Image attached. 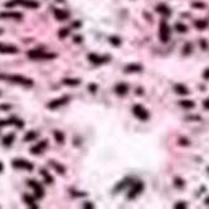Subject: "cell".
Here are the masks:
<instances>
[{
  "mask_svg": "<svg viewBox=\"0 0 209 209\" xmlns=\"http://www.w3.org/2000/svg\"><path fill=\"white\" fill-rule=\"evenodd\" d=\"M0 80L10 82V83H15V85L25 86V87H30L34 83L33 80L24 77V76H20V74H0Z\"/></svg>",
  "mask_w": 209,
  "mask_h": 209,
  "instance_id": "cell-1",
  "label": "cell"
},
{
  "mask_svg": "<svg viewBox=\"0 0 209 209\" xmlns=\"http://www.w3.org/2000/svg\"><path fill=\"white\" fill-rule=\"evenodd\" d=\"M28 57L30 59H34V61H40V59H53L57 57V54L54 53H48V52H44V51H39V49H34V51H29L28 52Z\"/></svg>",
  "mask_w": 209,
  "mask_h": 209,
  "instance_id": "cell-2",
  "label": "cell"
},
{
  "mask_svg": "<svg viewBox=\"0 0 209 209\" xmlns=\"http://www.w3.org/2000/svg\"><path fill=\"white\" fill-rule=\"evenodd\" d=\"M132 114H134V116L140 121H148L150 118L149 111L146 110L142 104H135V106L132 107Z\"/></svg>",
  "mask_w": 209,
  "mask_h": 209,
  "instance_id": "cell-3",
  "label": "cell"
},
{
  "mask_svg": "<svg viewBox=\"0 0 209 209\" xmlns=\"http://www.w3.org/2000/svg\"><path fill=\"white\" fill-rule=\"evenodd\" d=\"M15 5H22L25 6V8H29V9H37L39 4L34 0H10V2L5 3V6L9 8V6H15Z\"/></svg>",
  "mask_w": 209,
  "mask_h": 209,
  "instance_id": "cell-4",
  "label": "cell"
},
{
  "mask_svg": "<svg viewBox=\"0 0 209 209\" xmlns=\"http://www.w3.org/2000/svg\"><path fill=\"white\" fill-rule=\"evenodd\" d=\"M159 38L161 40V43H168L170 39V27L165 20H161L160 23V29H159Z\"/></svg>",
  "mask_w": 209,
  "mask_h": 209,
  "instance_id": "cell-5",
  "label": "cell"
},
{
  "mask_svg": "<svg viewBox=\"0 0 209 209\" xmlns=\"http://www.w3.org/2000/svg\"><path fill=\"white\" fill-rule=\"evenodd\" d=\"M11 165H13V168H15V169H22V170H28V171H32L34 169V165L28 161V160H24V159L13 160Z\"/></svg>",
  "mask_w": 209,
  "mask_h": 209,
  "instance_id": "cell-6",
  "label": "cell"
},
{
  "mask_svg": "<svg viewBox=\"0 0 209 209\" xmlns=\"http://www.w3.org/2000/svg\"><path fill=\"white\" fill-rule=\"evenodd\" d=\"M87 58L93 64H104L107 62H110V59H111L110 55H98L96 53H89L87 55Z\"/></svg>",
  "mask_w": 209,
  "mask_h": 209,
  "instance_id": "cell-7",
  "label": "cell"
},
{
  "mask_svg": "<svg viewBox=\"0 0 209 209\" xmlns=\"http://www.w3.org/2000/svg\"><path fill=\"white\" fill-rule=\"evenodd\" d=\"M28 185L34 190V195H36V198L40 199V198L44 197V189H43V186H42L40 183L36 182V180H28Z\"/></svg>",
  "mask_w": 209,
  "mask_h": 209,
  "instance_id": "cell-8",
  "label": "cell"
},
{
  "mask_svg": "<svg viewBox=\"0 0 209 209\" xmlns=\"http://www.w3.org/2000/svg\"><path fill=\"white\" fill-rule=\"evenodd\" d=\"M69 100H71V97H69V96H67V95L66 96H62V97H59V98H57V100L51 101L49 103L47 104V107L51 108V110H55V108H58L61 106H64L66 103L69 102Z\"/></svg>",
  "mask_w": 209,
  "mask_h": 209,
  "instance_id": "cell-9",
  "label": "cell"
},
{
  "mask_svg": "<svg viewBox=\"0 0 209 209\" xmlns=\"http://www.w3.org/2000/svg\"><path fill=\"white\" fill-rule=\"evenodd\" d=\"M144 188H145V185H144V183L142 182H136V183H132V186H131V189H130V193H129V199H134V198H136L139 194L140 193H142V190H144Z\"/></svg>",
  "mask_w": 209,
  "mask_h": 209,
  "instance_id": "cell-10",
  "label": "cell"
},
{
  "mask_svg": "<svg viewBox=\"0 0 209 209\" xmlns=\"http://www.w3.org/2000/svg\"><path fill=\"white\" fill-rule=\"evenodd\" d=\"M0 53H3V54H18L19 49H18V47L13 45V44L0 43Z\"/></svg>",
  "mask_w": 209,
  "mask_h": 209,
  "instance_id": "cell-11",
  "label": "cell"
},
{
  "mask_svg": "<svg viewBox=\"0 0 209 209\" xmlns=\"http://www.w3.org/2000/svg\"><path fill=\"white\" fill-rule=\"evenodd\" d=\"M0 18L3 19H14V20H22L23 15L18 11H3L0 13Z\"/></svg>",
  "mask_w": 209,
  "mask_h": 209,
  "instance_id": "cell-12",
  "label": "cell"
},
{
  "mask_svg": "<svg viewBox=\"0 0 209 209\" xmlns=\"http://www.w3.org/2000/svg\"><path fill=\"white\" fill-rule=\"evenodd\" d=\"M115 92L118 96H125L129 92V85H127V83H125V82L117 83V85L115 86Z\"/></svg>",
  "mask_w": 209,
  "mask_h": 209,
  "instance_id": "cell-13",
  "label": "cell"
},
{
  "mask_svg": "<svg viewBox=\"0 0 209 209\" xmlns=\"http://www.w3.org/2000/svg\"><path fill=\"white\" fill-rule=\"evenodd\" d=\"M142 66L139 64V63H130L125 67V72L126 73H139V72H142Z\"/></svg>",
  "mask_w": 209,
  "mask_h": 209,
  "instance_id": "cell-14",
  "label": "cell"
},
{
  "mask_svg": "<svg viewBox=\"0 0 209 209\" xmlns=\"http://www.w3.org/2000/svg\"><path fill=\"white\" fill-rule=\"evenodd\" d=\"M47 145H48V141L47 140L40 141L36 146H33V148L30 149V152H32V154H34V155H38V154H40V152H43V150L47 148Z\"/></svg>",
  "mask_w": 209,
  "mask_h": 209,
  "instance_id": "cell-15",
  "label": "cell"
},
{
  "mask_svg": "<svg viewBox=\"0 0 209 209\" xmlns=\"http://www.w3.org/2000/svg\"><path fill=\"white\" fill-rule=\"evenodd\" d=\"M54 14V18L59 20V22H64V20H67L69 18V13L66 11V10H61V9H54L53 11Z\"/></svg>",
  "mask_w": 209,
  "mask_h": 209,
  "instance_id": "cell-16",
  "label": "cell"
},
{
  "mask_svg": "<svg viewBox=\"0 0 209 209\" xmlns=\"http://www.w3.org/2000/svg\"><path fill=\"white\" fill-rule=\"evenodd\" d=\"M174 91H175L178 95H182V96H188L190 93L188 87L185 85H183V83H176V85L174 86Z\"/></svg>",
  "mask_w": 209,
  "mask_h": 209,
  "instance_id": "cell-17",
  "label": "cell"
},
{
  "mask_svg": "<svg viewBox=\"0 0 209 209\" xmlns=\"http://www.w3.org/2000/svg\"><path fill=\"white\" fill-rule=\"evenodd\" d=\"M156 11L160 13V14H163V15L165 17H170L171 15V10L168 5H165V4H159L156 6Z\"/></svg>",
  "mask_w": 209,
  "mask_h": 209,
  "instance_id": "cell-18",
  "label": "cell"
},
{
  "mask_svg": "<svg viewBox=\"0 0 209 209\" xmlns=\"http://www.w3.org/2000/svg\"><path fill=\"white\" fill-rule=\"evenodd\" d=\"M23 200L24 203L29 207V208H33V209H37L38 205L36 204V200H34V198H32V195H29V194H24L23 195Z\"/></svg>",
  "mask_w": 209,
  "mask_h": 209,
  "instance_id": "cell-19",
  "label": "cell"
},
{
  "mask_svg": "<svg viewBox=\"0 0 209 209\" xmlns=\"http://www.w3.org/2000/svg\"><path fill=\"white\" fill-rule=\"evenodd\" d=\"M49 164H51V166L55 170V173H58V174H64L66 173V168L62 164H59V163H57V161H54V160H51L49 161Z\"/></svg>",
  "mask_w": 209,
  "mask_h": 209,
  "instance_id": "cell-20",
  "label": "cell"
},
{
  "mask_svg": "<svg viewBox=\"0 0 209 209\" xmlns=\"http://www.w3.org/2000/svg\"><path fill=\"white\" fill-rule=\"evenodd\" d=\"M131 178H125L123 180H121V182L120 183H118L116 186H115V192H120V190H122V189H125V188H126L127 185H130L131 183Z\"/></svg>",
  "mask_w": 209,
  "mask_h": 209,
  "instance_id": "cell-21",
  "label": "cell"
},
{
  "mask_svg": "<svg viewBox=\"0 0 209 209\" xmlns=\"http://www.w3.org/2000/svg\"><path fill=\"white\" fill-rule=\"evenodd\" d=\"M40 175L43 176L44 182H45L47 184H52V183L54 182V179L52 178V175H51V174L48 173V171H47L45 169H42V170H40Z\"/></svg>",
  "mask_w": 209,
  "mask_h": 209,
  "instance_id": "cell-22",
  "label": "cell"
},
{
  "mask_svg": "<svg viewBox=\"0 0 209 209\" xmlns=\"http://www.w3.org/2000/svg\"><path fill=\"white\" fill-rule=\"evenodd\" d=\"M53 136H54L55 141H57L58 144H63V142H64V140H66L64 134H63V132H62V131H58V130H55V131L53 132Z\"/></svg>",
  "mask_w": 209,
  "mask_h": 209,
  "instance_id": "cell-23",
  "label": "cell"
},
{
  "mask_svg": "<svg viewBox=\"0 0 209 209\" xmlns=\"http://www.w3.org/2000/svg\"><path fill=\"white\" fill-rule=\"evenodd\" d=\"M14 140H15V134H8L3 137V144L5 146H10L14 142Z\"/></svg>",
  "mask_w": 209,
  "mask_h": 209,
  "instance_id": "cell-24",
  "label": "cell"
},
{
  "mask_svg": "<svg viewBox=\"0 0 209 209\" xmlns=\"http://www.w3.org/2000/svg\"><path fill=\"white\" fill-rule=\"evenodd\" d=\"M179 104L183 108H186V110H190V108L195 107V103H194V101H190V100H183V101L179 102Z\"/></svg>",
  "mask_w": 209,
  "mask_h": 209,
  "instance_id": "cell-25",
  "label": "cell"
},
{
  "mask_svg": "<svg viewBox=\"0 0 209 209\" xmlns=\"http://www.w3.org/2000/svg\"><path fill=\"white\" fill-rule=\"evenodd\" d=\"M208 24H209V22L207 19H204V20H197V22H194V25H195V28L198 30H204L205 28L208 27Z\"/></svg>",
  "mask_w": 209,
  "mask_h": 209,
  "instance_id": "cell-26",
  "label": "cell"
},
{
  "mask_svg": "<svg viewBox=\"0 0 209 209\" xmlns=\"http://www.w3.org/2000/svg\"><path fill=\"white\" fill-rule=\"evenodd\" d=\"M37 137H38V134L36 131H29V132H27V135L24 136V141L25 142H32V141L36 140Z\"/></svg>",
  "mask_w": 209,
  "mask_h": 209,
  "instance_id": "cell-27",
  "label": "cell"
},
{
  "mask_svg": "<svg viewBox=\"0 0 209 209\" xmlns=\"http://www.w3.org/2000/svg\"><path fill=\"white\" fill-rule=\"evenodd\" d=\"M80 83H81V81L77 80V78H64L63 80V85H66V86L74 87V86H78Z\"/></svg>",
  "mask_w": 209,
  "mask_h": 209,
  "instance_id": "cell-28",
  "label": "cell"
},
{
  "mask_svg": "<svg viewBox=\"0 0 209 209\" xmlns=\"http://www.w3.org/2000/svg\"><path fill=\"white\" fill-rule=\"evenodd\" d=\"M193 49H194L193 44L190 43V42H188V43H185L184 47H183V54H184V55H189V54L193 52Z\"/></svg>",
  "mask_w": 209,
  "mask_h": 209,
  "instance_id": "cell-29",
  "label": "cell"
},
{
  "mask_svg": "<svg viewBox=\"0 0 209 209\" xmlns=\"http://www.w3.org/2000/svg\"><path fill=\"white\" fill-rule=\"evenodd\" d=\"M110 43L115 45V47H118V45H121L122 43V40L120 37H117V36H112V37H110Z\"/></svg>",
  "mask_w": 209,
  "mask_h": 209,
  "instance_id": "cell-30",
  "label": "cell"
},
{
  "mask_svg": "<svg viewBox=\"0 0 209 209\" xmlns=\"http://www.w3.org/2000/svg\"><path fill=\"white\" fill-rule=\"evenodd\" d=\"M174 185H175L176 188H179V189H182V188L185 186V182H184V180H183L182 178L176 176L175 179H174Z\"/></svg>",
  "mask_w": 209,
  "mask_h": 209,
  "instance_id": "cell-31",
  "label": "cell"
},
{
  "mask_svg": "<svg viewBox=\"0 0 209 209\" xmlns=\"http://www.w3.org/2000/svg\"><path fill=\"white\" fill-rule=\"evenodd\" d=\"M175 29L179 33H186L188 32V27L185 24H183V23H176L175 24Z\"/></svg>",
  "mask_w": 209,
  "mask_h": 209,
  "instance_id": "cell-32",
  "label": "cell"
},
{
  "mask_svg": "<svg viewBox=\"0 0 209 209\" xmlns=\"http://www.w3.org/2000/svg\"><path fill=\"white\" fill-rule=\"evenodd\" d=\"M179 145L180 146H189L190 145V141L188 140L186 137H180L179 139Z\"/></svg>",
  "mask_w": 209,
  "mask_h": 209,
  "instance_id": "cell-33",
  "label": "cell"
},
{
  "mask_svg": "<svg viewBox=\"0 0 209 209\" xmlns=\"http://www.w3.org/2000/svg\"><path fill=\"white\" fill-rule=\"evenodd\" d=\"M97 88H98V87H97L96 83H89V85H88L89 92H92V93H96V92H97Z\"/></svg>",
  "mask_w": 209,
  "mask_h": 209,
  "instance_id": "cell-34",
  "label": "cell"
},
{
  "mask_svg": "<svg viewBox=\"0 0 209 209\" xmlns=\"http://www.w3.org/2000/svg\"><path fill=\"white\" fill-rule=\"evenodd\" d=\"M174 208L175 209H182V208H186V203H184V201H178V203L174 205Z\"/></svg>",
  "mask_w": 209,
  "mask_h": 209,
  "instance_id": "cell-35",
  "label": "cell"
},
{
  "mask_svg": "<svg viewBox=\"0 0 209 209\" xmlns=\"http://www.w3.org/2000/svg\"><path fill=\"white\" fill-rule=\"evenodd\" d=\"M68 34H69L68 29H61V30H59V37H61V38H66Z\"/></svg>",
  "mask_w": 209,
  "mask_h": 209,
  "instance_id": "cell-36",
  "label": "cell"
},
{
  "mask_svg": "<svg viewBox=\"0 0 209 209\" xmlns=\"http://www.w3.org/2000/svg\"><path fill=\"white\" fill-rule=\"evenodd\" d=\"M186 120L188 121H200L201 118H200V116H188Z\"/></svg>",
  "mask_w": 209,
  "mask_h": 209,
  "instance_id": "cell-37",
  "label": "cell"
},
{
  "mask_svg": "<svg viewBox=\"0 0 209 209\" xmlns=\"http://www.w3.org/2000/svg\"><path fill=\"white\" fill-rule=\"evenodd\" d=\"M193 8H200V9H204V8H205V4H203V3H193Z\"/></svg>",
  "mask_w": 209,
  "mask_h": 209,
  "instance_id": "cell-38",
  "label": "cell"
},
{
  "mask_svg": "<svg viewBox=\"0 0 209 209\" xmlns=\"http://www.w3.org/2000/svg\"><path fill=\"white\" fill-rule=\"evenodd\" d=\"M73 197H86L87 193H80V192H71Z\"/></svg>",
  "mask_w": 209,
  "mask_h": 209,
  "instance_id": "cell-39",
  "label": "cell"
},
{
  "mask_svg": "<svg viewBox=\"0 0 209 209\" xmlns=\"http://www.w3.org/2000/svg\"><path fill=\"white\" fill-rule=\"evenodd\" d=\"M200 47L203 48V49H207L208 48V43H207L205 39H200Z\"/></svg>",
  "mask_w": 209,
  "mask_h": 209,
  "instance_id": "cell-40",
  "label": "cell"
},
{
  "mask_svg": "<svg viewBox=\"0 0 209 209\" xmlns=\"http://www.w3.org/2000/svg\"><path fill=\"white\" fill-rule=\"evenodd\" d=\"M203 78H204L205 81H209V68H207L205 71L203 72Z\"/></svg>",
  "mask_w": 209,
  "mask_h": 209,
  "instance_id": "cell-41",
  "label": "cell"
},
{
  "mask_svg": "<svg viewBox=\"0 0 209 209\" xmlns=\"http://www.w3.org/2000/svg\"><path fill=\"white\" fill-rule=\"evenodd\" d=\"M82 207H83V208H87V209H91V208H93L95 205H93V204L91 203V201H86V203L83 204Z\"/></svg>",
  "mask_w": 209,
  "mask_h": 209,
  "instance_id": "cell-42",
  "label": "cell"
},
{
  "mask_svg": "<svg viewBox=\"0 0 209 209\" xmlns=\"http://www.w3.org/2000/svg\"><path fill=\"white\" fill-rule=\"evenodd\" d=\"M203 106H204V108L209 110V98H208V100H205V101L203 102Z\"/></svg>",
  "mask_w": 209,
  "mask_h": 209,
  "instance_id": "cell-43",
  "label": "cell"
},
{
  "mask_svg": "<svg viewBox=\"0 0 209 209\" xmlns=\"http://www.w3.org/2000/svg\"><path fill=\"white\" fill-rule=\"evenodd\" d=\"M83 39H82V37H80V36H77V37H74V42L76 43H81Z\"/></svg>",
  "mask_w": 209,
  "mask_h": 209,
  "instance_id": "cell-44",
  "label": "cell"
},
{
  "mask_svg": "<svg viewBox=\"0 0 209 209\" xmlns=\"http://www.w3.org/2000/svg\"><path fill=\"white\" fill-rule=\"evenodd\" d=\"M4 170V164L3 163H0V173H2Z\"/></svg>",
  "mask_w": 209,
  "mask_h": 209,
  "instance_id": "cell-45",
  "label": "cell"
},
{
  "mask_svg": "<svg viewBox=\"0 0 209 209\" xmlns=\"http://www.w3.org/2000/svg\"><path fill=\"white\" fill-rule=\"evenodd\" d=\"M204 203H205L207 205H209V197H207V198H205V200H204Z\"/></svg>",
  "mask_w": 209,
  "mask_h": 209,
  "instance_id": "cell-46",
  "label": "cell"
},
{
  "mask_svg": "<svg viewBox=\"0 0 209 209\" xmlns=\"http://www.w3.org/2000/svg\"><path fill=\"white\" fill-rule=\"evenodd\" d=\"M207 170H208V173H209V166H208V169H207Z\"/></svg>",
  "mask_w": 209,
  "mask_h": 209,
  "instance_id": "cell-47",
  "label": "cell"
}]
</instances>
